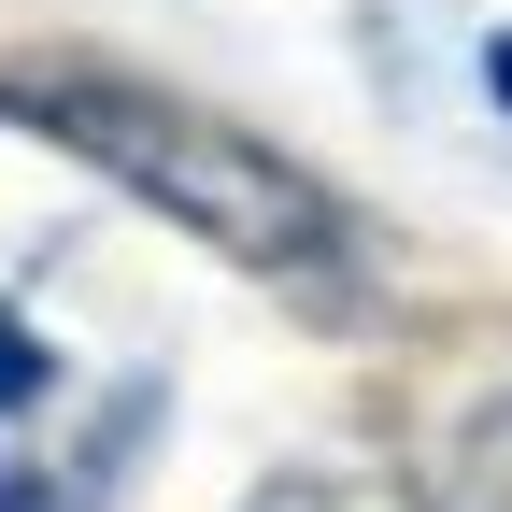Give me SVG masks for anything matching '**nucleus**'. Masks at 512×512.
I'll return each mask as SVG.
<instances>
[{"mask_svg":"<svg viewBox=\"0 0 512 512\" xmlns=\"http://www.w3.org/2000/svg\"><path fill=\"white\" fill-rule=\"evenodd\" d=\"M0 114H29L43 143H72L86 171H114L143 214H171L185 242L242 256V271L271 285H313L342 271V200L313 185L285 143H256L242 114H200L171 86H128V72H72V57H43V72H0Z\"/></svg>","mask_w":512,"mask_h":512,"instance_id":"1","label":"nucleus"},{"mask_svg":"<svg viewBox=\"0 0 512 512\" xmlns=\"http://www.w3.org/2000/svg\"><path fill=\"white\" fill-rule=\"evenodd\" d=\"M72 413V356H57L15 299H0V512H100L114 498V441L128 427H57Z\"/></svg>","mask_w":512,"mask_h":512,"instance_id":"2","label":"nucleus"},{"mask_svg":"<svg viewBox=\"0 0 512 512\" xmlns=\"http://www.w3.org/2000/svg\"><path fill=\"white\" fill-rule=\"evenodd\" d=\"M242 512H427V498L384 484V470H285V484H256Z\"/></svg>","mask_w":512,"mask_h":512,"instance_id":"3","label":"nucleus"},{"mask_svg":"<svg viewBox=\"0 0 512 512\" xmlns=\"http://www.w3.org/2000/svg\"><path fill=\"white\" fill-rule=\"evenodd\" d=\"M456 498H470V512H512V399L470 413V441H456Z\"/></svg>","mask_w":512,"mask_h":512,"instance_id":"4","label":"nucleus"},{"mask_svg":"<svg viewBox=\"0 0 512 512\" xmlns=\"http://www.w3.org/2000/svg\"><path fill=\"white\" fill-rule=\"evenodd\" d=\"M484 72H498V100H512V29H498V43H484Z\"/></svg>","mask_w":512,"mask_h":512,"instance_id":"5","label":"nucleus"}]
</instances>
